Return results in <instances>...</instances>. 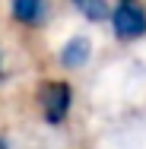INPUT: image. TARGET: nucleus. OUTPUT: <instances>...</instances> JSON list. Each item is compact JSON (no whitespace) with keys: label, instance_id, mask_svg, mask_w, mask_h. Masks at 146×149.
I'll return each instance as SVG.
<instances>
[{"label":"nucleus","instance_id":"1","mask_svg":"<svg viewBox=\"0 0 146 149\" xmlns=\"http://www.w3.org/2000/svg\"><path fill=\"white\" fill-rule=\"evenodd\" d=\"M70 86L67 83H45L38 92V105H41V118L48 124H64V118L70 114Z\"/></svg>","mask_w":146,"mask_h":149},{"label":"nucleus","instance_id":"2","mask_svg":"<svg viewBox=\"0 0 146 149\" xmlns=\"http://www.w3.org/2000/svg\"><path fill=\"white\" fill-rule=\"evenodd\" d=\"M115 32H117V38H140L146 32V13L137 3L124 0L115 10Z\"/></svg>","mask_w":146,"mask_h":149},{"label":"nucleus","instance_id":"3","mask_svg":"<svg viewBox=\"0 0 146 149\" xmlns=\"http://www.w3.org/2000/svg\"><path fill=\"white\" fill-rule=\"evenodd\" d=\"M60 60L64 67H83L89 60V38H70L67 48L60 51Z\"/></svg>","mask_w":146,"mask_h":149},{"label":"nucleus","instance_id":"4","mask_svg":"<svg viewBox=\"0 0 146 149\" xmlns=\"http://www.w3.org/2000/svg\"><path fill=\"white\" fill-rule=\"evenodd\" d=\"M41 6H45V0H13V16L19 19V22H38V16H41Z\"/></svg>","mask_w":146,"mask_h":149},{"label":"nucleus","instance_id":"5","mask_svg":"<svg viewBox=\"0 0 146 149\" xmlns=\"http://www.w3.org/2000/svg\"><path fill=\"white\" fill-rule=\"evenodd\" d=\"M80 13H86L89 19H105L108 16V3L105 0H73Z\"/></svg>","mask_w":146,"mask_h":149},{"label":"nucleus","instance_id":"6","mask_svg":"<svg viewBox=\"0 0 146 149\" xmlns=\"http://www.w3.org/2000/svg\"><path fill=\"white\" fill-rule=\"evenodd\" d=\"M0 149H10V146H6V140H3V136H0Z\"/></svg>","mask_w":146,"mask_h":149}]
</instances>
